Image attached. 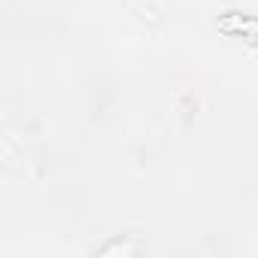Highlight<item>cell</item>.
I'll return each mask as SVG.
<instances>
[{"mask_svg":"<svg viewBox=\"0 0 258 258\" xmlns=\"http://www.w3.org/2000/svg\"><path fill=\"white\" fill-rule=\"evenodd\" d=\"M222 28H225V31L246 34V37H258V22H255V19H237V16H231V19L222 22Z\"/></svg>","mask_w":258,"mask_h":258,"instance_id":"obj_1","label":"cell"}]
</instances>
